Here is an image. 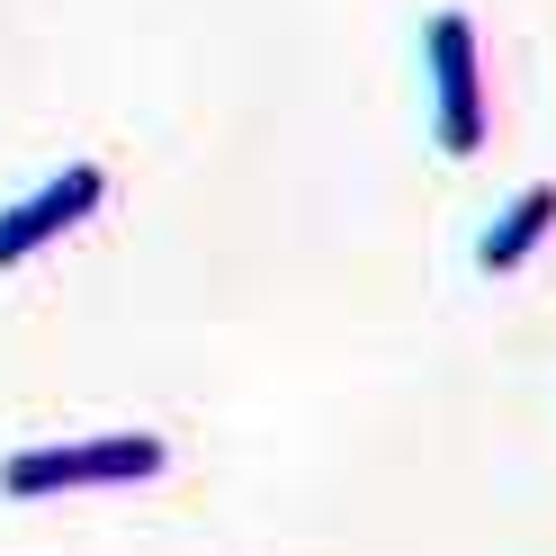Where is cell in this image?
Returning a JSON list of instances; mask_svg holds the SVG:
<instances>
[{
  "label": "cell",
  "mask_w": 556,
  "mask_h": 556,
  "mask_svg": "<svg viewBox=\"0 0 556 556\" xmlns=\"http://www.w3.org/2000/svg\"><path fill=\"white\" fill-rule=\"evenodd\" d=\"M73 198H90V180H63L54 198H37V216H10V225H0V261H10L18 242H37L46 225H63V216H73Z\"/></svg>",
  "instance_id": "6da1fadb"
}]
</instances>
